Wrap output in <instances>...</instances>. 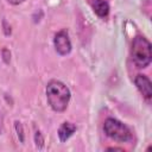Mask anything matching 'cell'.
Masks as SVG:
<instances>
[{
    "instance_id": "3",
    "label": "cell",
    "mask_w": 152,
    "mask_h": 152,
    "mask_svg": "<svg viewBox=\"0 0 152 152\" xmlns=\"http://www.w3.org/2000/svg\"><path fill=\"white\" fill-rule=\"evenodd\" d=\"M103 132L112 140L127 142L132 139V132L127 125L115 118H107L103 122Z\"/></svg>"
},
{
    "instance_id": "2",
    "label": "cell",
    "mask_w": 152,
    "mask_h": 152,
    "mask_svg": "<svg viewBox=\"0 0 152 152\" xmlns=\"http://www.w3.org/2000/svg\"><path fill=\"white\" fill-rule=\"evenodd\" d=\"M131 58L138 69H145L151 64L152 45L146 37L138 34L133 38L131 45Z\"/></svg>"
},
{
    "instance_id": "5",
    "label": "cell",
    "mask_w": 152,
    "mask_h": 152,
    "mask_svg": "<svg viewBox=\"0 0 152 152\" xmlns=\"http://www.w3.org/2000/svg\"><path fill=\"white\" fill-rule=\"evenodd\" d=\"M134 84H135L137 89L140 91V94L142 95L144 100L147 103H151V99H152V83H151V80L144 74H138L134 77Z\"/></svg>"
},
{
    "instance_id": "4",
    "label": "cell",
    "mask_w": 152,
    "mask_h": 152,
    "mask_svg": "<svg viewBox=\"0 0 152 152\" xmlns=\"http://www.w3.org/2000/svg\"><path fill=\"white\" fill-rule=\"evenodd\" d=\"M53 46H55L56 52L59 56H66L71 52L72 45H71V40H70V37H69L68 30L63 28V30L55 33V36H53Z\"/></svg>"
},
{
    "instance_id": "8",
    "label": "cell",
    "mask_w": 152,
    "mask_h": 152,
    "mask_svg": "<svg viewBox=\"0 0 152 152\" xmlns=\"http://www.w3.org/2000/svg\"><path fill=\"white\" fill-rule=\"evenodd\" d=\"M33 139H34V145H36V147H37L38 150H43L45 139H44L43 133H42L39 129H37V131L34 132V137H33Z\"/></svg>"
},
{
    "instance_id": "12",
    "label": "cell",
    "mask_w": 152,
    "mask_h": 152,
    "mask_svg": "<svg viewBox=\"0 0 152 152\" xmlns=\"http://www.w3.org/2000/svg\"><path fill=\"white\" fill-rule=\"evenodd\" d=\"M8 4H11V5H13V6H17V5H20V4H23L25 0H6Z\"/></svg>"
},
{
    "instance_id": "1",
    "label": "cell",
    "mask_w": 152,
    "mask_h": 152,
    "mask_svg": "<svg viewBox=\"0 0 152 152\" xmlns=\"http://www.w3.org/2000/svg\"><path fill=\"white\" fill-rule=\"evenodd\" d=\"M45 94L48 104L53 112L63 113L68 108L71 99V91L65 83L58 80L49 81L45 88Z\"/></svg>"
},
{
    "instance_id": "13",
    "label": "cell",
    "mask_w": 152,
    "mask_h": 152,
    "mask_svg": "<svg viewBox=\"0 0 152 152\" xmlns=\"http://www.w3.org/2000/svg\"><path fill=\"white\" fill-rule=\"evenodd\" d=\"M107 151H120V152H124V148H119V147H108Z\"/></svg>"
},
{
    "instance_id": "10",
    "label": "cell",
    "mask_w": 152,
    "mask_h": 152,
    "mask_svg": "<svg viewBox=\"0 0 152 152\" xmlns=\"http://www.w3.org/2000/svg\"><path fill=\"white\" fill-rule=\"evenodd\" d=\"M1 55H2V61L5 62V64H8L11 62V51L7 48H4L1 50Z\"/></svg>"
},
{
    "instance_id": "6",
    "label": "cell",
    "mask_w": 152,
    "mask_h": 152,
    "mask_svg": "<svg viewBox=\"0 0 152 152\" xmlns=\"http://www.w3.org/2000/svg\"><path fill=\"white\" fill-rule=\"evenodd\" d=\"M76 131H77L76 125H74L72 122H69V121H64V122L59 126V128H58V131H57L59 141H61V142H65Z\"/></svg>"
},
{
    "instance_id": "7",
    "label": "cell",
    "mask_w": 152,
    "mask_h": 152,
    "mask_svg": "<svg viewBox=\"0 0 152 152\" xmlns=\"http://www.w3.org/2000/svg\"><path fill=\"white\" fill-rule=\"evenodd\" d=\"M93 11L100 18H107L109 14V4L106 0H94L91 2Z\"/></svg>"
},
{
    "instance_id": "11",
    "label": "cell",
    "mask_w": 152,
    "mask_h": 152,
    "mask_svg": "<svg viewBox=\"0 0 152 152\" xmlns=\"http://www.w3.org/2000/svg\"><path fill=\"white\" fill-rule=\"evenodd\" d=\"M4 26H5V28H4V31H5V34L6 36H10L11 34V26H6L7 25V21L6 20H4Z\"/></svg>"
},
{
    "instance_id": "9",
    "label": "cell",
    "mask_w": 152,
    "mask_h": 152,
    "mask_svg": "<svg viewBox=\"0 0 152 152\" xmlns=\"http://www.w3.org/2000/svg\"><path fill=\"white\" fill-rule=\"evenodd\" d=\"M14 128H15V132H17V135L20 140V142H24L25 140V137H24V128H23V125L20 121H14Z\"/></svg>"
}]
</instances>
